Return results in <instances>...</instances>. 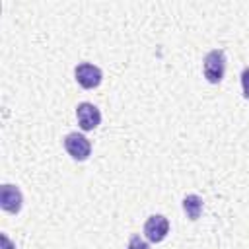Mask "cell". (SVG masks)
<instances>
[{
  "label": "cell",
  "mask_w": 249,
  "mask_h": 249,
  "mask_svg": "<svg viewBox=\"0 0 249 249\" xmlns=\"http://www.w3.org/2000/svg\"><path fill=\"white\" fill-rule=\"evenodd\" d=\"M202 74L210 84H220L226 74V53L222 49L210 51L202 60Z\"/></svg>",
  "instance_id": "cell-1"
},
{
  "label": "cell",
  "mask_w": 249,
  "mask_h": 249,
  "mask_svg": "<svg viewBox=\"0 0 249 249\" xmlns=\"http://www.w3.org/2000/svg\"><path fill=\"white\" fill-rule=\"evenodd\" d=\"M64 150L68 152V156L72 160L84 161L91 154V142L80 132H70V134L64 136Z\"/></svg>",
  "instance_id": "cell-2"
},
{
  "label": "cell",
  "mask_w": 249,
  "mask_h": 249,
  "mask_svg": "<svg viewBox=\"0 0 249 249\" xmlns=\"http://www.w3.org/2000/svg\"><path fill=\"white\" fill-rule=\"evenodd\" d=\"M74 76L78 80V84L86 89H93L101 84L103 80V72L99 66L91 64V62H80L76 68H74Z\"/></svg>",
  "instance_id": "cell-3"
},
{
  "label": "cell",
  "mask_w": 249,
  "mask_h": 249,
  "mask_svg": "<svg viewBox=\"0 0 249 249\" xmlns=\"http://www.w3.org/2000/svg\"><path fill=\"white\" fill-rule=\"evenodd\" d=\"M169 233V220L161 214H152L144 224V235L150 243H160Z\"/></svg>",
  "instance_id": "cell-4"
},
{
  "label": "cell",
  "mask_w": 249,
  "mask_h": 249,
  "mask_svg": "<svg viewBox=\"0 0 249 249\" xmlns=\"http://www.w3.org/2000/svg\"><path fill=\"white\" fill-rule=\"evenodd\" d=\"M21 204H23L21 191L16 185L4 183L0 187V206H2V210H6L8 214H18L21 210Z\"/></svg>",
  "instance_id": "cell-5"
},
{
  "label": "cell",
  "mask_w": 249,
  "mask_h": 249,
  "mask_svg": "<svg viewBox=\"0 0 249 249\" xmlns=\"http://www.w3.org/2000/svg\"><path fill=\"white\" fill-rule=\"evenodd\" d=\"M76 119H78L80 128L88 132V130H93L101 123V113L93 103L84 101V103H80L76 107Z\"/></svg>",
  "instance_id": "cell-6"
},
{
  "label": "cell",
  "mask_w": 249,
  "mask_h": 249,
  "mask_svg": "<svg viewBox=\"0 0 249 249\" xmlns=\"http://www.w3.org/2000/svg\"><path fill=\"white\" fill-rule=\"evenodd\" d=\"M183 210L189 220H193V222L198 220V216L202 212V198L198 195H187L183 198Z\"/></svg>",
  "instance_id": "cell-7"
},
{
  "label": "cell",
  "mask_w": 249,
  "mask_h": 249,
  "mask_svg": "<svg viewBox=\"0 0 249 249\" xmlns=\"http://www.w3.org/2000/svg\"><path fill=\"white\" fill-rule=\"evenodd\" d=\"M126 249H150V243L144 241L138 233H132V235L128 237V245H126Z\"/></svg>",
  "instance_id": "cell-8"
},
{
  "label": "cell",
  "mask_w": 249,
  "mask_h": 249,
  "mask_svg": "<svg viewBox=\"0 0 249 249\" xmlns=\"http://www.w3.org/2000/svg\"><path fill=\"white\" fill-rule=\"evenodd\" d=\"M241 89H243V97L245 99H249V66H245L243 68V72H241Z\"/></svg>",
  "instance_id": "cell-9"
},
{
  "label": "cell",
  "mask_w": 249,
  "mask_h": 249,
  "mask_svg": "<svg viewBox=\"0 0 249 249\" xmlns=\"http://www.w3.org/2000/svg\"><path fill=\"white\" fill-rule=\"evenodd\" d=\"M2 241H4V249H12V247H10V241H8L6 235H2Z\"/></svg>",
  "instance_id": "cell-10"
}]
</instances>
